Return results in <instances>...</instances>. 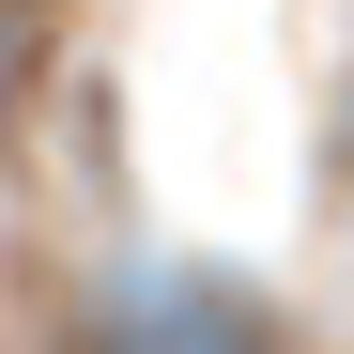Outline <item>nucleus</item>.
Listing matches in <instances>:
<instances>
[{"label": "nucleus", "instance_id": "obj_1", "mask_svg": "<svg viewBox=\"0 0 354 354\" xmlns=\"http://www.w3.org/2000/svg\"><path fill=\"white\" fill-rule=\"evenodd\" d=\"M46 31H62V0H0V108L31 93V62H46Z\"/></svg>", "mask_w": 354, "mask_h": 354}]
</instances>
